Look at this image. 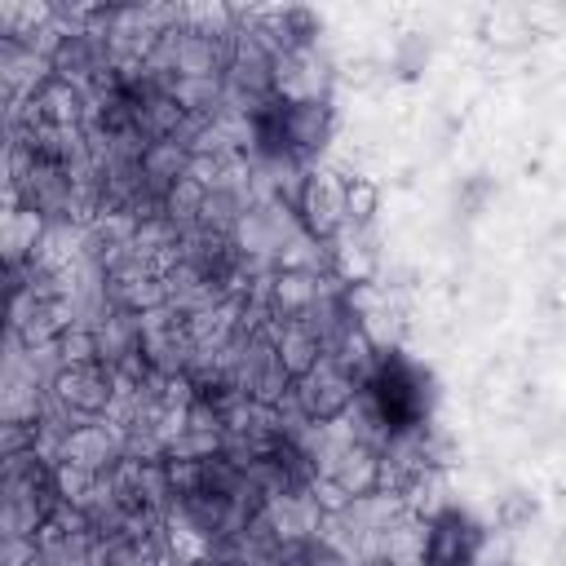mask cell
Instances as JSON below:
<instances>
[{"label":"cell","mask_w":566,"mask_h":566,"mask_svg":"<svg viewBox=\"0 0 566 566\" xmlns=\"http://www.w3.org/2000/svg\"><path fill=\"white\" fill-rule=\"evenodd\" d=\"M363 402H367L380 438L389 442V438L424 429V420H429V380L407 354L380 349V358H376V367L363 385Z\"/></svg>","instance_id":"6da1fadb"},{"label":"cell","mask_w":566,"mask_h":566,"mask_svg":"<svg viewBox=\"0 0 566 566\" xmlns=\"http://www.w3.org/2000/svg\"><path fill=\"white\" fill-rule=\"evenodd\" d=\"M62 504L57 464L44 451L4 455V539H40Z\"/></svg>","instance_id":"7a4b0ae2"},{"label":"cell","mask_w":566,"mask_h":566,"mask_svg":"<svg viewBox=\"0 0 566 566\" xmlns=\"http://www.w3.org/2000/svg\"><path fill=\"white\" fill-rule=\"evenodd\" d=\"M119 389L124 385H119L115 367H106V363H71V367H57L49 376L53 402L66 416H75V420H102V416H111L115 402H119Z\"/></svg>","instance_id":"3957f363"},{"label":"cell","mask_w":566,"mask_h":566,"mask_svg":"<svg viewBox=\"0 0 566 566\" xmlns=\"http://www.w3.org/2000/svg\"><path fill=\"white\" fill-rule=\"evenodd\" d=\"M358 394H363V380L349 376L327 354L301 380H292V402L305 416V424H336V420H345L349 407L358 402Z\"/></svg>","instance_id":"277c9868"},{"label":"cell","mask_w":566,"mask_h":566,"mask_svg":"<svg viewBox=\"0 0 566 566\" xmlns=\"http://www.w3.org/2000/svg\"><path fill=\"white\" fill-rule=\"evenodd\" d=\"M292 217L314 243H332L345 230V177L332 168H305L296 181Z\"/></svg>","instance_id":"5b68a950"},{"label":"cell","mask_w":566,"mask_h":566,"mask_svg":"<svg viewBox=\"0 0 566 566\" xmlns=\"http://www.w3.org/2000/svg\"><path fill=\"white\" fill-rule=\"evenodd\" d=\"M482 548H486V531L460 504H447L433 517H424V557H420V566H478Z\"/></svg>","instance_id":"8992f818"},{"label":"cell","mask_w":566,"mask_h":566,"mask_svg":"<svg viewBox=\"0 0 566 566\" xmlns=\"http://www.w3.org/2000/svg\"><path fill=\"white\" fill-rule=\"evenodd\" d=\"M283 128H287V150L296 164L314 159L327 137H332V106L327 97H310V102H283Z\"/></svg>","instance_id":"52a82bcc"},{"label":"cell","mask_w":566,"mask_h":566,"mask_svg":"<svg viewBox=\"0 0 566 566\" xmlns=\"http://www.w3.org/2000/svg\"><path fill=\"white\" fill-rule=\"evenodd\" d=\"M336 248H332V274L354 292V287H367L371 279H376V248L363 239V230H340L336 239H332Z\"/></svg>","instance_id":"ba28073f"},{"label":"cell","mask_w":566,"mask_h":566,"mask_svg":"<svg viewBox=\"0 0 566 566\" xmlns=\"http://www.w3.org/2000/svg\"><path fill=\"white\" fill-rule=\"evenodd\" d=\"M380 208V186L371 177H345V226L363 230Z\"/></svg>","instance_id":"9c48e42d"},{"label":"cell","mask_w":566,"mask_h":566,"mask_svg":"<svg viewBox=\"0 0 566 566\" xmlns=\"http://www.w3.org/2000/svg\"><path fill=\"white\" fill-rule=\"evenodd\" d=\"M535 517V500L526 495V491H509V495H500V504H495V522L504 526V531H517V526H526Z\"/></svg>","instance_id":"30bf717a"},{"label":"cell","mask_w":566,"mask_h":566,"mask_svg":"<svg viewBox=\"0 0 566 566\" xmlns=\"http://www.w3.org/2000/svg\"><path fill=\"white\" fill-rule=\"evenodd\" d=\"M181 566H221V562H212V557H203V562H181Z\"/></svg>","instance_id":"8fae6325"}]
</instances>
